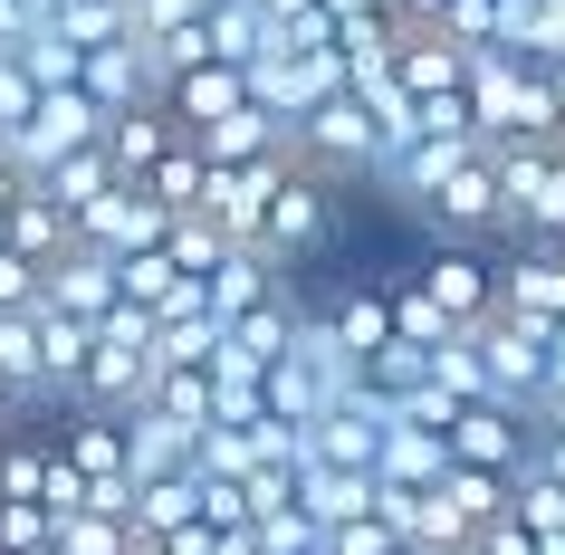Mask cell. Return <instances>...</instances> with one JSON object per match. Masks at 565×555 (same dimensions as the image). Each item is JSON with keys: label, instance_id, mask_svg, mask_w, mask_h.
<instances>
[{"label": "cell", "instance_id": "6da1fadb", "mask_svg": "<svg viewBox=\"0 0 565 555\" xmlns=\"http://www.w3.org/2000/svg\"><path fill=\"white\" fill-rule=\"evenodd\" d=\"M298 173V153H259V163H211V192H202V221H221L231 249H259L268 231V202H278V182Z\"/></svg>", "mask_w": 565, "mask_h": 555}, {"label": "cell", "instance_id": "7a4b0ae2", "mask_svg": "<svg viewBox=\"0 0 565 555\" xmlns=\"http://www.w3.org/2000/svg\"><path fill=\"white\" fill-rule=\"evenodd\" d=\"M470 345H479V364H489V403H508V412H527L536 421V403H546V325H518V317H489V325H470Z\"/></svg>", "mask_w": 565, "mask_h": 555}, {"label": "cell", "instance_id": "3957f363", "mask_svg": "<svg viewBox=\"0 0 565 555\" xmlns=\"http://www.w3.org/2000/svg\"><path fill=\"white\" fill-rule=\"evenodd\" d=\"M413 288L431 297V307H441L460 335L499 317V259H489V249H470V239H441V249L413 268Z\"/></svg>", "mask_w": 565, "mask_h": 555}, {"label": "cell", "instance_id": "277c9868", "mask_svg": "<svg viewBox=\"0 0 565 555\" xmlns=\"http://www.w3.org/2000/svg\"><path fill=\"white\" fill-rule=\"evenodd\" d=\"M327 231H335V182L298 163V173L278 182V202H268L259 259H268V268H298V259H317V249H327Z\"/></svg>", "mask_w": 565, "mask_h": 555}, {"label": "cell", "instance_id": "5b68a950", "mask_svg": "<svg viewBox=\"0 0 565 555\" xmlns=\"http://www.w3.org/2000/svg\"><path fill=\"white\" fill-rule=\"evenodd\" d=\"M536 460V421L508 403H470L450 421V469H489V479H518Z\"/></svg>", "mask_w": 565, "mask_h": 555}, {"label": "cell", "instance_id": "8992f818", "mask_svg": "<svg viewBox=\"0 0 565 555\" xmlns=\"http://www.w3.org/2000/svg\"><path fill=\"white\" fill-rule=\"evenodd\" d=\"M163 231H173V211L135 182H116L96 211H77V249H96V259H145V249H163Z\"/></svg>", "mask_w": 565, "mask_h": 555}, {"label": "cell", "instance_id": "52a82bcc", "mask_svg": "<svg viewBox=\"0 0 565 555\" xmlns=\"http://www.w3.org/2000/svg\"><path fill=\"white\" fill-rule=\"evenodd\" d=\"M422 221H431L441 239H470V249H479L489 231H508V202H499V163H489V145H479L470 163H460V173L422 202Z\"/></svg>", "mask_w": 565, "mask_h": 555}, {"label": "cell", "instance_id": "ba28073f", "mask_svg": "<svg viewBox=\"0 0 565 555\" xmlns=\"http://www.w3.org/2000/svg\"><path fill=\"white\" fill-rule=\"evenodd\" d=\"M499 317L546 325V335H556V325H565V249L527 239L518 259H499Z\"/></svg>", "mask_w": 565, "mask_h": 555}, {"label": "cell", "instance_id": "9c48e42d", "mask_svg": "<svg viewBox=\"0 0 565 555\" xmlns=\"http://www.w3.org/2000/svg\"><path fill=\"white\" fill-rule=\"evenodd\" d=\"M393 77H403V96H413V106H431V96H470V49L403 20V39H393Z\"/></svg>", "mask_w": 565, "mask_h": 555}, {"label": "cell", "instance_id": "30bf717a", "mask_svg": "<svg viewBox=\"0 0 565 555\" xmlns=\"http://www.w3.org/2000/svg\"><path fill=\"white\" fill-rule=\"evenodd\" d=\"M39 307H58V317H77V325H106V317L125 307L116 259H96V249H67V259L39 278Z\"/></svg>", "mask_w": 565, "mask_h": 555}, {"label": "cell", "instance_id": "8fae6325", "mask_svg": "<svg viewBox=\"0 0 565 555\" xmlns=\"http://www.w3.org/2000/svg\"><path fill=\"white\" fill-rule=\"evenodd\" d=\"M317 317L335 325L345 364H374L384 345H403V335H393V288H384V278H374V288H335L327 307H317Z\"/></svg>", "mask_w": 565, "mask_h": 555}, {"label": "cell", "instance_id": "7c38bea8", "mask_svg": "<svg viewBox=\"0 0 565 555\" xmlns=\"http://www.w3.org/2000/svg\"><path fill=\"white\" fill-rule=\"evenodd\" d=\"M0 249H20V259L39 268V278H49V268L67 259V249H77V221H67L58 202H49V192H20V202H10V221H0Z\"/></svg>", "mask_w": 565, "mask_h": 555}, {"label": "cell", "instance_id": "4fadbf2b", "mask_svg": "<svg viewBox=\"0 0 565 555\" xmlns=\"http://www.w3.org/2000/svg\"><path fill=\"white\" fill-rule=\"evenodd\" d=\"M192 450H202V431H182V421H163V412H125V469H135V489H153V479H182L192 469Z\"/></svg>", "mask_w": 565, "mask_h": 555}, {"label": "cell", "instance_id": "5bb4252c", "mask_svg": "<svg viewBox=\"0 0 565 555\" xmlns=\"http://www.w3.org/2000/svg\"><path fill=\"white\" fill-rule=\"evenodd\" d=\"M173 145H192V135L173 125V106H135V116L106 125V163H116V182H145Z\"/></svg>", "mask_w": 565, "mask_h": 555}, {"label": "cell", "instance_id": "9a60e30c", "mask_svg": "<svg viewBox=\"0 0 565 555\" xmlns=\"http://www.w3.org/2000/svg\"><path fill=\"white\" fill-rule=\"evenodd\" d=\"M163 106H173L182 135H211L221 116H239V106H249V77L211 58V67H192V77H173V96H163Z\"/></svg>", "mask_w": 565, "mask_h": 555}, {"label": "cell", "instance_id": "2e32d148", "mask_svg": "<svg viewBox=\"0 0 565 555\" xmlns=\"http://www.w3.org/2000/svg\"><path fill=\"white\" fill-rule=\"evenodd\" d=\"M278 288H288V268H268L259 249H231V259L211 268V288H202V297H211V317H221V325H239L249 307H268Z\"/></svg>", "mask_w": 565, "mask_h": 555}, {"label": "cell", "instance_id": "e0dca14e", "mask_svg": "<svg viewBox=\"0 0 565 555\" xmlns=\"http://www.w3.org/2000/svg\"><path fill=\"white\" fill-rule=\"evenodd\" d=\"M202 145V163H259V153H298V135L278 116H259V106H239V116H221L211 135H192Z\"/></svg>", "mask_w": 565, "mask_h": 555}, {"label": "cell", "instance_id": "ac0fdd59", "mask_svg": "<svg viewBox=\"0 0 565 555\" xmlns=\"http://www.w3.org/2000/svg\"><path fill=\"white\" fill-rule=\"evenodd\" d=\"M49 460H58V431L0 440V508H49Z\"/></svg>", "mask_w": 565, "mask_h": 555}, {"label": "cell", "instance_id": "d6986e66", "mask_svg": "<svg viewBox=\"0 0 565 555\" xmlns=\"http://www.w3.org/2000/svg\"><path fill=\"white\" fill-rule=\"evenodd\" d=\"M39 192H49V202L77 221V211H96L106 192H116V163H106V145H77L67 163H49V173H39Z\"/></svg>", "mask_w": 565, "mask_h": 555}, {"label": "cell", "instance_id": "ffe728a7", "mask_svg": "<svg viewBox=\"0 0 565 555\" xmlns=\"http://www.w3.org/2000/svg\"><path fill=\"white\" fill-rule=\"evenodd\" d=\"M135 192H153V202L173 211V221H192V211H202V192H211V163H202V145H173V153H163V163H153L145 182H135Z\"/></svg>", "mask_w": 565, "mask_h": 555}, {"label": "cell", "instance_id": "44dd1931", "mask_svg": "<svg viewBox=\"0 0 565 555\" xmlns=\"http://www.w3.org/2000/svg\"><path fill=\"white\" fill-rule=\"evenodd\" d=\"M163 259H173L192 288H211V268L231 259V239H221V221H202V211H192V221H173V231H163Z\"/></svg>", "mask_w": 565, "mask_h": 555}, {"label": "cell", "instance_id": "7402d4cb", "mask_svg": "<svg viewBox=\"0 0 565 555\" xmlns=\"http://www.w3.org/2000/svg\"><path fill=\"white\" fill-rule=\"evenodd\" d=\"M58 555H145V546H135V517L87 508V517H58Z\"/></svg>", "mask_w": 565, "mask_h": 555}, {"label": "cell", "instance_id": "603a6c76", "mask_svg": "<svg viewBox=\"0 0 565 555\" xmlns=\"http://www.w3.org/2000/svg\"><path fill=\"white\" fill-rule=\"evenodd\" d=\"M0 374L30 393V412H39V325L30 317H0Z\"/></svg>", "mask_w": 565, "mask_h": 555}, {"label": "cell", "instance_id": "cb8c5ba5", "mask_svg": "<svg viewBox=\"0 0 565 555\" xmlns=\"http://www.w3.org/2000/svg\"><path fill=\"white\" fill-rule=\"evenodd\" d=\"M327 555H403V526L374 508V517H345V526H327Z\"/></svg>", "mask_w": 565, "mask_h": 555}, {"label": "cell", "instance_id": "d4e9b609", "mask_svg": "<svg viewBox=\"0 0 565 555\" xmlns=\"http://www.w3.org/2000/svg\"><path fill=\"white\" fill-rule=\"evenodd\" d=\"M431 30H441V39H460V49H499V0H450Z\"/></svg>", "mask_w": 565, "mask_h": 555}, {"label": "cell", "instance_id": "484cf974", "mask_svg": "<svg viewBox=\"0 0 565 555\" xmlns=\"http://www.w3.org/2000/svg\"><path fill=\"white\" fill-rule=\"evenodd\" d=\"M30 116H39V87H30V67H20V58H0V135H20Z\"/></svg>", "mask_w": 565, "mask_h": 555}, {"label": "cell", "instance_id": "4316f807", "mask_svg": "<svg viewBox=\"0 0 565 555\" xmlns=\"http://www.w3.org/2000/svg\"><path fill=\"white\" fill-rule=\"evenodd\" d=\"M30 307H39V268L20 249H0V317H30Z\"/></svg>", "mask_w": 565, "mask_h": 555}, {"label": "cell", "instance_id": "83f0119b", "mask_svg": "<svg viewBox=\"0 0 565 555\" xmlns=\"http://www.w3.org/2000/svg\"><path fill=\"white\" fill-rule=\"evenodd\" d=\"M20 192H30V182H20V163L0 153V221H10V202H20Z\"/></svg>", "mask_w": 565, "mask_h": 555}, {"label": "cell", "instance_id": "f1b7e54d", "mask_svg": "<svg viewBox=\"0 0 565 555\" xmlns=\"http://www.w3.org/2000/svg\"><path fill=\"white\" fill-rule=\"evenodd\" d=\"M20 412H30V393H20V383L0 374V431H10V421H20Z\"/></svg>", "mask_w": 565, "mask_h": 555}, {"label": "cell", "instance_id": "f546056e", "mask_svg": "<svg viewBox=\"0 0 565 555\" xmlns=\"http://www.w3.org/2000/svg\"><path fill=\"white\" fill-rule=\"evenodd\" d=\"M268 20H278V30H288V20H307V10H317V0H259Z\"/></svg>", "mask_w": 565, "mask_h": 555}, {"label": "cell", "instance_id": "4dcf8cb0", "mask_svg": "<svg viewBox=\"0 0 565 555\" xmlns=\"http://www.w3.org/2000/svg\"><path fill=\"white\" fill-rule=\"evenodd\" d=\"M536 77H546V96H556V116H565V58H546Z\"/></svg>", "mask_w": 565, "mask_h": 555}, {"label": "cell", "instance_id": "1f68e13d", "mask_svg": "<svg viewBox=\"0 0 565 555\" xmlns=\"http://www.w3.org/2000/svg\"><path fill=\"white\" fill-rule=\"evenodd\" d=\"M125 10H135V0H125Z\"/></svg>", "mask_w": 565, "mask_h": 555}]
</instances>
